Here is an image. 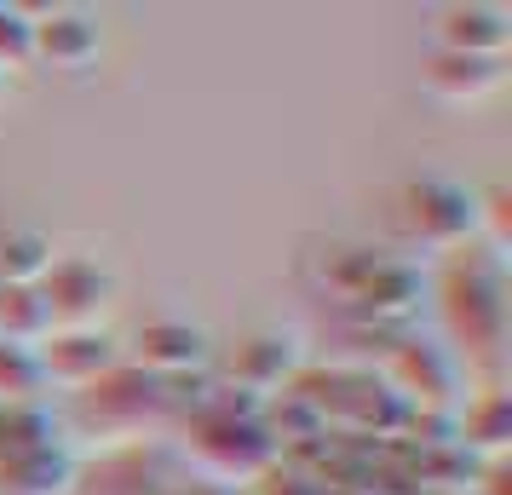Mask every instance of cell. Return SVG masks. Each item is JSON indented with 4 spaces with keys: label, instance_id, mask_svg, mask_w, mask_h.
Returning <instances> with one entry per match:
<instances>
[{
    "label": "cell",
    "instance_id": "obj_1",
    "mask_svg": "<svg viewBox=\"0 0 512 495\" xmlns=\"http://www.w3.org/2000/svg\"><path fill=\"white\" fill-rule=\"evenodd\" d=\"M397 225L426 254H455L466 242H478V190L455 185V179H415L403 190Z\"/></svg>",
    "mask_w": 512,
    "mask_h": 495
},
{
    "label": "cell",
    "instance_id": "obj_2",
    "mask_svg": "<svg viewBox=\"0 0 512 495\" xmlns=\"http://www.w3.org/2000/svg\"><path fill=\"white\" fill-rule=\"evenodd\" d=\"M35 18V47H29V64H47V70H93L98 52H104V29H98L93 12L81 6H52V12H29Z\"/></svg>",
    "mask_w": 512,
    "mask_h": 495
},
{
    "label": "cell",
    "instance_id": "obj_3",
    "mask_svg": "<svg viewBox=\"0 0 512 495\" xmlns=\"http://www.w3.org/2000/svg\"><path fill=\"white\" fill-rule=\"evenodd\" d=\"M41 300L52 311V329H93V317L110 300V271H98V260H52V271L41 277Z\"/></svg>",
    "mask_w": 512,
    "mask_h": 495
},
{
    "label": "cell",
    "instance_id": "obj_4",
    "mask_svg": "<svg viewBox=\"0 0 512 495\" xmlns=\"http://www.w3.org/2000/svg\"><path fill=\"white\" fill-rule=\"evenodd\" d=\"M35 363H41V380H58V386L87 392L104 375H116V346L98 329H52L35 346Z\"/></svg>",
    "mask_w": 512,
    "mask_h": 495
},
{
    "label": "cell",
    "instance_id": "obj_5",
    "mask_svg": "<svg viewBox=\"0 0 512 495\" xmlns=\"http://www.w3.org/2000/svg\"><path fill=\"white\" fill-rule=\"evenodd\" d=\"M196 455L208 461L219 478H254V472L271 467V438L259 432L254 421H236V415H213L202 432H196Z\"/></svg>",
    "mask_w": 512,
    "mask_h": 495
},
{
    "label": "cell",
    "instance_id": "obj_6",
    "mask_svg": "<svg viewBox=\"0 0 512 495\" xmlns=\"http://www.w3.org/2000/svg\"><path fill=\"white\" fill-rule=\"evenodd\" d=\"M512 41V12L507 6H443L438 12V52H461V58H507Z\"/></svg>",
    "mask_w": 512,
    "mask_h": 495
},
{
    "label": "cell",
    "instance_id": "obj_7",
    "mask_svg": "<svg viewBox=\"0 0 512 495\" xmlns=\"http://www.w3.org/2000/svg\"><path fill=\"white\" fill-rule=\"evenodd\" d=\"M507 81L501 58H461V52H432L426 58V93L443 104H478Z\"/></svg>",
    "mask_w": 512,
    "mask_h": 495
},
{
    "label": "cell",
    "instance_id": "obj_8",
    "mask_svg": "<svg viewBox=\"0 0 512 495\" xmlns=\"http://www.w3.org/2000/svg\"><path fill=\"white\" fill-rule=\"evenodd\" d=\"M208 357V334L185 323V317H150L139 329V363L156 369V375H179V369H196Z\"/></svg>",
    "mask_w": 512,
    "mask_h": 495
},
{
    "label": "cell",
    "instance_id": "obj_9",
    "mask_svg": "<svg viewBox=\"0 0 512 495\" xmlns=\"http://www.w3.org/2000/svg\"><path fill=\"white\" fill-rule=\"evenodd\" d=\"M449 329L461 334L466 346H495L501 340V288H495V277H484V283L455 277V288H449Z\"/></svg>",
    "mask_w": 512,
    "mask_h": 495
},
{
    "label": "cell",
    "instance_id": "obj_10",
    "mask_svg": "<svg viewBox=\"0 0 512 495\" xmlns=\"http://www.w3.org/2000/svg\"><path fill=\"white\" fill-rule=\"evenodd\" d=\"M52 242L35 225H0V288H35L52 271Z\"/></svg>",
    "mask_w": 512,
    "mask_h": 495
},
{
    "label": "cell",
    "instance_id": "obj_11",
    "mask_svg": "<svg viewBox=\"0 0 512 495\" xmlns=\"http://www.w3.org/2000/svg\"><path fill=\"white\" fill-rule=\"evenodd\" d=\"M300 363V352H294V340L288 334H254L242 352H236L231 375L248 386V392H271V386H282V375Z\"/></svg>",
    "mask_w": 512,
    "mask_h": 495
},
{
    "label": "cell",
    "instance_id": "obj_12",
    "mask_svg": "<svg viewBox=\"0 0 512 495\" xmlns=\"http://www.w3.org/2000/svg\"><path fill=\"white\" fill-rule=\"evenodd\" d=\"M52 334V311L41 288H0V346H24L35 352Z\"/></svg>",
    "mask_w": 512,
    "mask_h": 495
},
{
    "label": "cell",
    "instance_id": "obj_13",
    "mask_svg": "<svg viewBox=\"0 0 512 495\" xmlns=\"http://www.w3.org/2000/svg\"><path fill=\"white\" fill-rule=\"evenodd\" d=\"M6 478L29 495H47V490H64L70 484V455H58V449L41 438V444H24L12 461H6Z\"/></svg>",
    "mask_w": 512,
    "mask_h": 495
},
{
    "label": "cell",
    "instance_id": "obj_14",
    "mask_svg": "<svg viewBox=\"0 0 512 495\" xmlns=\"http://www.w3.org/2000/svg\"><path fill=\"white\" fill-rule=\"evenodd\" d=\"M29 47H35V18H29L24 6H6L0 0V75L24 70Z\"/></svg>",
    "mask_w": 512,
    "mask_h": 495
},
{
    "label": "cell",
    "instance_id": "obj_15",
    "mask_svg": "<svg viewBox=\"0 0 512 495\" xmlns=\"http://www.w3.org/2000/svg\"><path fill=\"white\" fill-rule=\"evenodd\" d=\"M41 386V363H35V352H24V346H0V403L6 398H29Z\"/></svg>",
    "mask_w": 512,
    "mask_h": 495
},
{
    "label": "cell",
    "instance_id": "obj_16",
    "mask_svg": "<svg viewBox=\"0 0 512 495\" xmlns=\"http://www.w3.org/2000/svg\"><path fill=\"white\" fill-rule=\"evenodd\" d=\"M0 104H6V75H0Z\"/></svg>",
    "mask_w": 512,
    "mask_h": 495
}]
</instances>
